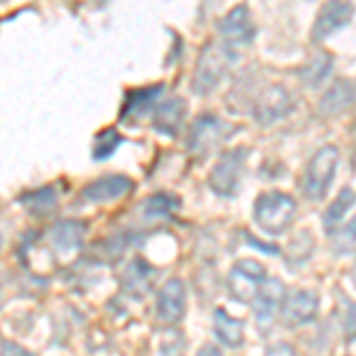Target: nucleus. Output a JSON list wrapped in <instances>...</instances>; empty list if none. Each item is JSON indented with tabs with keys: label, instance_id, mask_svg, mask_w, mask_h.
<instances>
[{
	"label": "nucleus",
	"instance_id": "f257e3e1",
	"mask_svg": "<svg viewBox=\"0 0 356 356\" xmlns=\"http://www.w3.org/2000/svg\"><path fill=\"white\" fill-rule=\"evenodd\" d=\"M295 214H297L295 200L278 191L264 193L254 202V221L268 235H280L283 231H288L292 221H295Z\"/></svg>",
	"mask_w": 356,
	"mask_h": 356
},
{
	"label": "nucleus",
	"instance_id": "f03ea898",
	"mask_svg": "<svg viewBox=\"0 0 356 356\" xmlns=\"http://www.w3.org/2000/svg\"><path fill=\"white\" fill-rule=\"evenodd\" d=\"M337 159H340V152H337V147H332V145L321 147V150L314 154L312 162L307 164V171H304V178H302L304 197L312 200V202H321V200L325 197L332 176H335Z\"/></svg>",
	"mask_w": 356,
	"mask_h": 356
},
{
	"label": "nucleus",
	"instance_id": "7ed1b4c3",
	"mask_svg": "<svg viewBox=\"0 0 356 356\" xmlns=\"http://www.w3.org/2000/svg\"><path fill=\"white\" fill-rule=\"evenodd\" d=\"M250 150L247 147H233V150H226L219 157V162L214 164L209 174V186L211 191L221 197H233L235 191H238L240 183V174H243V166Z\"/></svg>",
	"mask_w": 356,
	"mask_h": 356
},
{
	"label": "nucleus",
	"instance_id": "20e7f679",
	"mask_svg": "<svg viewBox=\"0 0 356 356\" xmlns=\"http://www.w3.org/2000/svg\"><path fill=\"white\" fill-rule=\"evenodd\" d=\"M266 280V268L254 259H240L228 273V290L231 297L243 304H252L257 292Z\"/></svg>",
	"mask_w": 356,
	"mask_h": 356
},
{
	"label": "nucleus",
	"instance_id": "39448f33",
	"mask_svg": "<svg viewBox=\"0 0 356 356\" xmlns=\"http://www.w3.org/2000/svg\"><path fill=\"white\" fill-rule=\"evenodd\" d=\"M233 126L226 124L219 117H211V114H204V117H197L191 129V136H188V147L191 152L200 154H209L214 147H219L223 140H228V136L233 134Z\"/></svg>",
	"mask_w": 356,
	"mask_h": 356
},
{
	"label": "nucleus",
	"instance_id": "423d86ee",
	"mask_svg": "<svg viewBox=\"0 0 356 356\" xmlns=\"http://www.w3.org/2000/svg\"><path fill=\"white\" fill-rule=\"evenodd\" d=\"M228 62H231V57H228L226 48H219V45H207L202 50V55H200L197 60V69H195L193 74V90L200 95H207L211 88H216V83L223 79V74H226L228 69Z\"/></svg>",
	"mask_w": 356,
	"mask_h": 356
},
{
	"label": "nucleus",
	"instance_id": "0eeeda50",
	"mask_svg": "<svg viewBox=\"0 0 356 356\" xmlns=\"http://www.w3.org/2000/svg\"><path fill=\"white\" fill-rule=\"evenodd\" d=\"M352 17H354V5L349 0H325V5L321 8V13L314 22L312 38L316 43L325 41L330 33L347 26Z\"/></svg>",
	"mask_w": 356,
	"mask_h": 356
},
{
	"label": "nucleus",
	"instance_id": "6e6552de",
	"mask_svg": "<svg viewBox=\"0 0 356 356\" xmlns=\"http://www.w3.org/2000/svg\"><path fill=\"white\" fill-rule=\"evenodd\" d=\"M131 193H134V181L129 176H100L81 191V202H117Z\"/></svg>",
	"mask_w": 356,
	"mask_h": 356
},
{
	"label": "nucleus",
	"instance_id": "1a4fd4ad",
	"mask_svg": "<svg viewBox=\"0 0 356 356\" xmlns=\"http://www.w3.org/2000/svg\"><path fill=\"white\" fill-rule=\"evenodd\" d=\"M283 302H285V285L283 280L278 278H266L264 285L259 288L254 297V316H257V323L261 328H268V325L275 321V314L278 309H283Z\"/></svg>",
	"mask_w": 356,
	"mask_h": 356
},
{
	"label": "nucleus",
	"instance_id": "9d476101",
	"mask_svg": "<svg viewBox=\"0 0 356 356\" xmlns=\"http://www.w3.org/2000/svg\"><path fill=\"white\" fill-rule=\"evenodd\" d=\"M219 33L226 43L231 45H243L250 43L257 33V26L252 22V15L247 10V5H238L219 22Z\"/></svg>",
	"mask_w": 356,
	"mask_h": 356
},
{
	"label": "nucleus",
	"instance_id": "9b49d317",
	"mask_svg": "<svg viewBox=\"0 0 356 356\" xmlns=\"http://www.w3.org/2000/svg\"><path fill=\"white\" fill-rule=\"evenodd\" d=\"M186 314V285L178 278L164 283L157 297V318L162 323H178Z\"/></svg>",
	"mask_w": 356,
	"mask_h": 356
},
{
	"label": "nucleus",
	"instance_id": "f8f14e48",
	"mask_svg": "<svg viewBox=\"0 0 356 356\" xmlns=\"http://www.w3.org/2000/svg\"><path fill=\"white\" fill-rule=\"evenodd\" d=\"M316 312H318V295L312 290H297L283 302V321L288 325H302L314 321Z\"/></svg>",
	"mask_w": 356,
	"mask_h": 356
},
{
	"label": "nucleus",
	"instance_id": "ddd939ff",
	"mask_svg": "<svg viewBox=\"0 0 356 356\" xmlns=\"http://www.w3.org/2000/svg\"><path fill=\"white\" fill-rule=\"evenodd\" d=\"M288 110H290V97L280 86H268L254 102V117L264 126L273 124L275 119H280Z\"/></svg>",
	"mask_w": 356,
	"mask_h": 356
},
{
	"label": "nucleus",
	"instance_id": "4468645a",
	"mask_svg": "<svg viewBox=\"0 0 356 356\" xmlns=\"http://www.w3.org/2000/svg\"><path fill=\"white\" fill-rule=\"evenodd\" d=\"M186 119V100L183 97H171V100L162 102V105L154 110V129L164 136L174 138L181 129V122Z\"/></svg>",
	"mask_w": 356,
	"mask_h": 356
},
{
	"label": "nucleus",
	"instance_id": "2eb2a0df",
	"mask_svg": "<svg viewBox=\"0 0 356 356\" xmlns=\"http://www.w3.org/2000/svg\"><path fill=\"white\" fill-rule=\"evenodd\" d=\"M164 93V86L162 83H154V86H147V88H138V90H131L126 95V102H124V110H122V119H138L140 114H145L150 110V105L157 100L159 95Z\"/></svg>",
	"mask_w": 356,
	"mask_h": 356
},
{
	"label": "nucleus",
	"instance_id": "dca6fc26",
	"mask_svg": "<svg viewBox=\"0 0 356 356\" xmlns=\"http://www.w3.org/2000/svg\"><path fill=\"white\" fill-rule=\"evenodd\" d=\"M86 226L81 221H60L50 231V243H53L60 252H74L83 243Z\"/></svg>",
	"mask_w": 356,
	"mask_h": 356
},
{
	"label": "nucleus",
	"instance_id": "f3484780",
	"mask_svg": "<svg viewBox=\"0 0 356 356\" xmlns=\"http://www.w3.org/2000/svg\"><path fill=\"white\" fill-rule=\"evenodd\" d=\"M214 335L219 337V342H223L226 347H240L245 340V325L243 321L231 318L226 314V309H216L214 312Z\"/></svg>",
	"mask_w": 356,
	"mask_h": 356
},
{
	"label": "nucleus",
	"instance_id": "a211bd4d",
	"mask_svg": "<svg viewBox=\"0 0 356 356\" xmlns=\"http://www.w3.org/2000/svg\"><path fill=\"white\" fill-rule=\"evenodd\" d=\"M354 102V88L349 81H337L328 93L321 100V114L330 117V114H340Z\"/></svg>",
	"mask_w": 356,
	"mask_h": 356
},
{
	"label": "nucleus",
	"instance_id": "6ab92c4d",
	"mask_svg": "<svg viewBox=\"0 0 356 356\" xmlns=\"http://www.w3.org/2000/svg\"><path fill=\"white\" fill-rule=\"evenodd\" d=\"M19 202L24 204L33 216H38V219H41V216H48V214H53V211H55V207H57V193H55L53 186L38 188V191H33V193L22 195Z\"/></svg>",
	"mask_w": 356,
	"mask_h": 356
},
{
	"label": "nucleus",
	"instance_id": "aec40b11",
	"mask_svg": "<svg viewBox=\"0 0 356 356\" xmlns=\"http://www.w3.org/2000/svg\"><path fill=\"white\" fill-rule=\"evenodd\" d=\"M154 273L157 271L147 266L143 259H136V261H131L124 283H126V288H129L131 292H136V295H145V292L152 288Z\"/></svg>",
	"mask_w": 356,
	"mask_h": 356
},
{
	"label": "nucleus",
	"instance_id": "412c9836",
	"mask_svg": "<svg viewBox=\"0 0 356 356\" xmlns=\"http://www.w3.org/2000/svg\"><path fill=\"white\" fill-rule=\"evenodd\" d=\"M356 202V193L352 191V188H342L340 195H337L335 200H332V204L328 207V211H325L323 216V226L328 228H335L337 223H340L344 219V214H347V209Z\"/></svg>",
	"mask_w": 356,
	"mask_h": 356
},
{
	"label": "nucleus",
	"instance_id": "4be33fe9",
	"mask_svg": "<svg viewBox=\"0 0 356 356\" xmlns=\"http://www.w3.org/2000/svg\"><path fill=\"white\" fill-rule=\"evenodd\" d=\"M176 207H178V200L174 195L159 193V195H152L150 200H145L140 207V211L145 214V219L152 221V219H164V216H169Z\"/></svg>",
	"mask_w": 356,
	"mask_h": 356
},
{
	"label": "nucleus",
	"instance_id": "5701e85b",
	"mask_svg": "<svg viewBox=\"0 0 356 356\" xmlns=\"http://www.w3.org/2000/svg\"><path fill=\"white\" fill-rule=\"evenodd\" d=\"M122 134H119L117 129H105L100 131V134L95 136L93 140V159L95 162H102V159L112 157L114 150H117L119 145H122Z\"/></svg>",
	"mask_w": 356,
	"mask_h": 356
},
{
	"label": "nucleus",
	"instance_id": "b1692460",
	"mask_svg": "<svg viewBox=\"0 0 356 356\" xmlns=\"http://www.w3.org/2000/svg\"><path fill=\"white\" fill-rule=\"evenodd\" d=\"M330 65H332L330 55L314 57V60L309 62V65H304V69H302V81L307 86H318L325 76H328Z\"/></svg>",
	"mask_w": 356,
	"mask_h": 356
},
{
	"label": "nucleus",
	"instance_id": "393cba45",
	"mask_svg": "<svg viewBox=\"0 0 356 356\" xmlns=\"http://www.w3.org/2000/svg\"><path fill=\"white\" fill-rule=\"evenodd\" d=\"M330 243L337 250V254H349L356 245V219L342 228V231L330 233Z\"/></svg>",
	"mask_w": 356,
	"mask_h": 356
},
{
	"label": "nucleus",
	"instance_id": "a878e982",
	"mask_svg": "<svg viewBox=\"0 0 356 356\" xmlns=\"http://www.w3.org/2000/svg\"><path fill=\"white\" fill-rule=\"evenodd\" d=\"M264 356H297V352H295V347H292V344L278 342V344H273V347H268Z\"/></svg>",
	"mask_w": 356,
	"mask_h": 356
},
{
	"label": "nucleus",
	"instance_id": "bb28decb",
	"mask_svg": "<svg viewBox=\"0 0 356 356\" xmlns=\"http://www.w3.org/2000/svg\"><path fill=\"white\" fill-rule=\"evenodd\" d=\"M3 356H33V354L15 342H3Z\"/></svg>",
	"mask_w": 356,
	"mask_h": 356
},
{
	"label": "nucleus",
	"instance_id": "cd10ccee",
	"mask_svg": "<svg viewBox=\"0 0 356 356\" xmlns=\"http://www.w3.org/2000/svg\"><path fill=\"white\" fill-rule=\"evenodd\" d=\"M197 356H221V352H219V347H214V344H204Z\"/></svg>",
	"mask_w": 356,
	"mask_h": 356
},
{
	"label": "nucleus",
	"instance_id": "c85d7f7f",
	"mask_svg": "<svg viewBox=\"0 0 356 356\" xmlns=\"http://www.w3.org/2000/svg\"><path fill=\"white\" fill-rule=\"evenodd\" d=\"M352 280L356 283V264H354V268H352Z\"/></svg>",
	"mask_w": 356,
	"mask_h": 356
}]
</instances>
